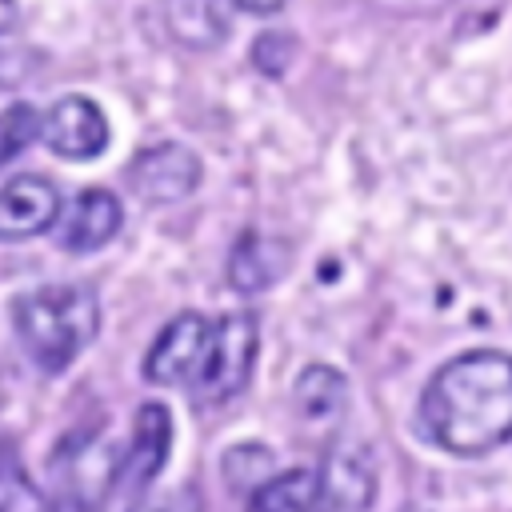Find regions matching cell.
<instances>
[{
	"label": "cell",
	"instance_id": "cell-16",
	"mask_svg": "<svg viewBox=\"0 0 512 512\" xmlns=\"http://www.w3.org/2000/svg\"><path fill=\"white\" fill-rule=\"evenodd\" d=\"M252 508H312L316 504V468L272 472L252 496Z\"/></svg>",
	"mask_w": 512,
	"mask_h": 512
},
{
	"label": "cell",
	"instance_id": "cell-11",
	"mask_svg": "<svg viewBox=\"0 0 512 512\" xmlns=\"http://www.w3.org/2000/svg\"><path fill=\"white\" fill-rule=\"evenodd\" d=\"M0 204H4V216H0V236L4 240H24V236L52 232L56 220H60V192L40 172L8 176L4 192H0Z\"/></svg>",
	"mask_w": 512,
	"mask_h": 512
},
{
	"label": "cell",
	"instance_id": "cell-18",
	"mask_svg": "<svg viewBox=\"0 0 512 512\" xmlns=\"http://www.w3.org/2000/svg\"><path fill=\"white\" fill-rule=\"evenodd\" d=\"M44 136V116L24 104V100H12L4 108V160H16L28 144H36Z\"/></svg>",
	"mask_w": 512,
	"mask_h": 512
},
{
	"label": "cell",
	"instance_id": "cell-2",
	"mask_svg": "<svg viewBox=\"0 0 512 512\" xmlns=\"http://www.w3.org/2000/svg\"><path fill=\"white\" fill-rule=\"evenodd\" d=\"M12 332L24 356L56 376L64 372L100 332V296L80 280H52L12 296Z\"/></svg>",
	"mask_w": 512,
	"mask_h": 512
},
{
	"label": "cell",
	"instance_id": "cell-8",
	"mask_svg": "<svg viewBox=\"0 0 512 512\" xmlns=\"http://www.w3.org/2000/svg\"><path fill=\"white\" fill-rule=\"evenodd\" d=\"M108 140H112L108 116L84 92H68L52 100V108L44 112V144L64 160H76V164L96 160L108 148Z\"/></svg>",
	"mask_w": 512,
	"mask_h": 512
},
{
	"label": "cell",
	"instance_id": "cell-14",
	"mask_svg": "<svg viewBox=\"0 0 512 512\" xmlns=\"http://www.w3.org/2000/svg\"><path fill=\"white\" fill-rule=\"evenodd\" d=\"M276 472V452L260 440H240V444H228L224 456H220V476H224V488L232 496H252L268 476Z\"/></svg>",
	"mask_w": 512,
	"mask_h": 512
},
{
	"label": "cell",
	"instance_id": "cell-12",
	"mask_svg": "<svg viewBox=\"0 0 512 512\" xmlns=\"http://www.w3.org/2000/svg\"><path fill=\"white\" fill-rule=\"evenodd\" d=\"M292 256H288V244L280 236H268V232H256V228H244L240 240L232 244L228 252V284L244 296L252 292H264L272 288L284 272H288Z\"/></svg>",
	"mask_w": 512,
	"mask_h": 512
},
{
	"label": "cell",
	"instance_id": "cell-13",
	"mask_svg": "<svg viewBox=\"0 0 512 512\" xmlns=\"http://www.w3.org/2000/svg\"><path fill=\"white\" fill-rule=\"evenodd\" d=\"M292 404L304 424H332L348 412V376L324 360H312L292 380Z\"/></svg>",
	"mask_w": 512,
	"mask_h": 512
},
{
	"label": "cell",
	"instance_id": "cell-9",
	"mask_svg": "<svg viewBox=\"0 0 512 512\" xmlns=\"http://www.w3.org/2000/svg\"><path fill=\"white\" fill-rule=\"evenodd\" d=\"M124 224V208L116 200V192L108 188H80L64 208H60V220L52 228V240L60 252H72V256H88L96 248H104Z\"/></svg>",
	"mask_w": 512,
	"mask_h": 512
},
{
	"label": "cell",
	"instance_id": "cell-15",
	"mask_svg": "<svg viewBox=\"0 0 512 512\" xmlns=\"http://www.w3.org/2000/svg\"><path fill=\"white\" fill-rule=\"evenodd\" d=\"M168 20V32L188 48H208L216 40H228V12L212 4H168L160 12Z\"/></svg>",
	"mask_w": 512,
	"mask_h": 512
},
{
	"label": "cell",
	"instance_id": "cell-10",
	"mask_svg": "<svg viewBox=\"0 0 512 512\" xmlns=\"http://www.w3.org/2000/svg\"><path fill=\"white\" fill-rule=\"evenodd\" d=\"M376 496V468L360 444H328L316 468V504L320 508H368Z\"/></svg>",
	"mask_w": 512,
	"mask_h": 512
},
{
	"label": "cell",
	"instance_id": "cell-1",
	"mask_svg": "<svg viewBox=\"0 0 512 512\" xmlns=\"http://www.w3.org/2000/svg\"><path fill=\"white\" fill-rule=\"evenodd\" d=\"M512 428V364L500 348H464L444 360L416 404V432L448 456H488Z\"/></svg>",
	"mask_w": 512,
	"mask_h": 512
},
{
	"label": "cell",
	"instance_id": "cell-7",
	"mask_svg": "<svg viewBox=\"0 0 512 512\" xmlns=\"http://www.w3.org/2000/svg\"><path fill=\"white\" fill-rule=\"evenodd\" d=\"M208 328L212 320L204 312H176L160 336L152 340V348L144 352V376L152 384H168V388H192L204 344H208Z\"/></svg>",
	"mask_w": 512,
	"mask_h": 512
},
{
	"label": "cell",
	"instance_id": "cell-3",
	"mask_svg": "<svg viewBox=\"0 0 512 512\" xmlns=\"http://www.w3.org/2000/svg\"><path fill=\"white\" fill-rule=\"evenodd\" d=\"M256 356H260V320L244 308L216 316L208 328V344H204L196 380L188 388V400L196 408L236 400L252 380Z\"/></svg>",
	"mask_w": 512,
	"mask_h": 512
},
{
	"label": "cell",
	"instance_id": "cell-5",
	"mask_svg": "<svg viewBox=\"0 0 512 512\" xmlns=\"http://www.w3.org/2000/svg\"><path fill=\"white\" fill-rule=\"evenodd\" d=\"M172 412L168 404L160 400H144L136 408V420H132V436L124 444H116V464H112V492L108 500H140L156 476L168 468V456H172Z\"/></svg>",
	"mask_w": 512,
	"mask_h": 512
},
{
	"label": "cell",
	"instance_id": "cell-19",
	"mask_svg": "<svg viewBox=\"0 0 512 512\" xmlns=\"http://www.w3.org/2000/svg\"><path fill=\"white\" fill-rule=\"evenodd\" d=\"M0 500H4L8 508H40V504H48V500L36 492V484L28 480V472L20 468V460H16V452H12V448H4V480H0Z\"/></svg>",
	"mask_w": 512,
	"mask_h": 512
},
{
	"label": "cell",
	"instance_id": "cell-4",
	"mask_svg": "<svg viewBox=\"0 0 512 512\" xmlns=\"http://www.w3.org/2000/svg\"><path fill=\"white\" fill-rule=\"evenodd\" d=\"M112 464H116V448L100 440V428H80L60 436L48 456V488H52L48 500L68 508L104 504L112 492Z\"/></svg>",
	"mask_w": 512,
	"mask_h": 512
},
{
	"label": "cell",
	"instance_id": "cell-6",
	"mask_svg": "<svg viewBox=\"0 0 512 512\" xmlns=\"http://www.w3.org/2000/svg\"><path fill=\"white\" fill-rule=\"evenodd\" d=\"M124 180L144 204H176L200 188L204 160L180 140H160V144L140 148L128 160Z\"/></svg>",
	"mask_w": 512,
	"mask_h": 512
},
{
	"label": "cell",
	"instance_id": "cell-17",
	"mask_svg": "<svg viewBox=\"0 0 512 512\" xmlns=\"http://www.w3.org/2000/svg\"><path fill=\"white\" fill-rule=\"evenodd\" d=\"M296 52H300V40H296V32H288V28H264V32H256V40H252V48H248L252 64H256L264 76H272V80L292 68Z\"/></svg>",
	"mask_w": 512,
	"mask_h": 512
}]
</instances>
